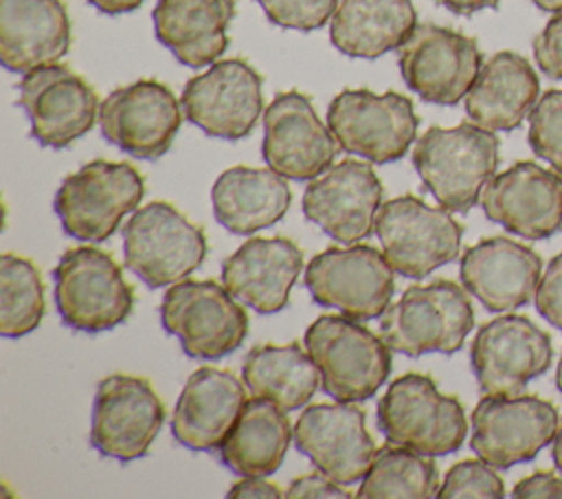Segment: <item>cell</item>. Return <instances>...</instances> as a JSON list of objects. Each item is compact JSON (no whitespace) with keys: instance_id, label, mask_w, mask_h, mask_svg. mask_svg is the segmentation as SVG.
I'll return each instance as SVG.
<instances>
[{"instance_id":"6da1fadb","label":"cell","mask_w":562,"mask_h":499,"mask_svg":"<svg viewBox=\"0 0 562 499\" xmlns=\"http://www.w3.org/2000/svg\"><path fill=\"white\" fill-rule=\"evenodd\" d=\"M501 141L476 123L428 127L413 147V167L432 198L452 213H468L496 176Z\"/></svg>"},{"instance_id":"7a4b0ae2","label":"cell","mask_w":562,"mask_h":499,"mask_svg":"<svg viewBox=\"0 0 562 499\" xmlns=\"http://www.w3.org/2000/svg\"><path fill=\"white\" fill-rule=\"evenodd\" d=\"M305 347L321 372V389L340 402H364L391 376L389 343L345 314H323L305 330Z\"/></svg>"},{"instance_id":"3957f363","label":"cell","mask_w":562,"mask_h":499,"mask_svg":"<svg viewBox=\"0 0 562 499\" xmlns=\"http://www.w3.org/2000/svg\"><path fill=\"white\" fill-rule=\"evenodd\" d=\"M472 328L468 290L450 279L408 286L380 317V336L393 352L411 358L430 352L454 354Z\"/></svg>"},{"instance_id":"277c9868","label":"cell","mask_w":562,"mask_h":499,"mask_svg":"<svg viewBox=\"0 0 562 499\" xmlns=\"http://www.w3.org/2000/svg\"><path fill=\"white\" fill-rule=\"evenodd\" d=\"M378 426L386 442L437 457L457 453L468 435L461 402L437 389L426 374L395 378L378 402Z\"/></svg>"},{"instance_id":"5b68a950","label":"cell","mask_w":562,"mask_h":499,"mask_svg":"<svg viewBox=\"0 0 562 499\" xmlns=\"http://www.w3.org/2000/svg\"><path fill=\"white\" fill-rule=\"evenodd\" d=\"M55 308L75 332L99 334L121 325L134 308V290L123 268L97 246L64 251L55 270Z\"/></svg>"},{"instance_id":"8992f818","label":"cell","mask_w":562,"mask_h":499,"mask_svg":"<svg viewBox=\"0 0 562 499\" xmlns=\"http://www.w3.org/2000/svg\"><path fill=\"white\" fill-rule=\"evenodd\" d=\"M145 180L130 163L90 160L57 187L53 209L66 235L79 242H105L121 220L140 207Z\"/></svg>"},{"instance_id":"52a82bcc","label":"cell","mask_w":562,"mask_h":499,"mask_svg":"<svg viewBox=\"0 0 562 499\" xmlns=\"http://www.w3.org/2000/svg\"><path fill=\"white\" fill-rule=\"evenodd\" d=\"M204 257V229L165 200L138 207L123 224V264L149 288L182 281Z\"/></svg>"},{"instance_id":"ba28073f","label":"cell","mask_w":562,"mask_h":499,"mask_svg":"<svg viewBox=\"0 0 562 499\" xmlns=\"http://www.w3.org/2000/svg\"><path fill=\"white\" fill-rule=\"evenodd\" d=\"M162 330L178 339L182 352L198 361H217L241 347L248 314L235 295L211 279H182L160 301Z\"/></svg>"},{"instance_id":"9c48e42d","label":"cell","mask_w":562,"mask_h":499,"mask_svg":"<svg viewBox=\"0 0 562 499\" xmlns=\"http://www.w3.org/2000/svg\"><path fill=\"white\" fill-rule=\"evenodd\" d=\"M375 235L397 275L424 279L459 257L463 226L441 204L406 193L380 204Z\"/></svg>"},{"instance_id":"30bf717a","label":"cell","mask_w":562,"mask_h":499,"mask_svg":"<svg viewBox=\"0 0 562 499\" xmlns=\"http://www.w3.org/2000/svg\"><path fill=\"white\" fill-rule=\"evenodd\" d=\"M327 125L342 152L386 165L400 160L417 141L419 119L413 101L395 90L375 95L367 88H347L331 99Z\"/></svg>"},{"instance_id":"8fae6325","label":"cell","mask_w":562,"mask_h":499,"mask_svg":"<svg viewBox=\"0 0 562 499\" xmlns=\"http://www.w3.org/2000/svg\"><path fill=\"white\" fill-rule=\"evenodd\" d=\"M393 266L371 244L329 246L310 259L305 286L312 299L349 319H380L395 292Z\"/></svg>"},{"instance_id":"7c38bea8","label":"cell","mask_w":562,"mask_h":499,"mask_svg":"<svg viewBox=\"0 0 562 499\" xmlns=\"http://www.w3.org/2000/svg\"><path fill=\"white\" fill-rule=\"evenodd\" d=\"M263 79L244 59L213 62L191 77L180 95L184 117L204 134L239 141L246 138L263 112Z\"/></svg>"},{"instance_id":"4fadbf2b","label":"cell","mask_w":562,"mask_h":499,"mask_svg":"<svg viewBox=\"0 0 562 499\" xmlns=\"http://www.w3.org/2000/svg\"><path fill=\"white\" fill-rule=\"evenodd\" d=\"M162 422L165 404L147 378L112 374L97 385L90 444L103 457L125 464L147 455Z\"/></svg>"},{"instance_id":"5bb4252c","label":"cell","mask_w":562,"mask_h":499,"mask_svg":"<svg viewBox=\"0 0 562 499\" xmlns=\"http://www.w3.org/2000/svg\"><path fill=\"white\" fill-rule=\"evenodd\" d=\"M553 361L551 339L522 314H501L483 323L470 345V363L483 396L522 393Z\"/></svg>"},{"instance_id":"9a60e30c","label":"cell","mask_w":562,"mask_h":499,"mask_svg":"<svg viewBox=\"0 0 562 499\" xmlns=\"http://www.w3.org/2000/svg\"><path fill=\"white\" fill-rule=\"evenodd\" d=\"M404 84L428 103L454 106L470 92L483 55L474 37L439 24H417L397 48Z\"/></svg>"},{"instance_id":"2e32d148","label":"cell","mask_w":562,"mask_h":499,"mask_svg":"<svg viewBox=\"0 0 562 499\" xmlns=\"http://www.w3.org/2000/svg\"><path fill=\"white\" fill-rule=\"evenodd\" d=\"M18 103L31 123V136L53 149H64L99 121L101 101L94 88L70 66L46 64L20 79Z\"/></svg>"},{"instance_id":"e0dca14e","label":"cell","mask_w":562,"mask_h":499,"mask_svg":"<svg viewBox=\"0 0 562 499\" xmlns=\"http://www.w3.org/2000/svg\"><path fill=\"white\" fill-rule=\"evenodd\" d=\"M182 103L169 86L140 79L114 88L99 108V127L105 141L121 152L156 160L165 156L182 125Z\"/></svg>"},{"instance_id":"ac0fdd59","label":"cell","mask_w":562,"mask_h":499,"mask_svg":"<svg viewBox=\"0 0 562 499\" xmlns=\"http://www.w3.org/2000/svg\"><path fill=\"white\" fill-rule=\"evenodd\" d=\"M558 409L538 396H483L472 411L470 448L496 468L533 459L553 442Z\"/></svg>"},{"instance_id":"d6986e66","label":"cell","mask_w":562,"mask_h":499,"mask_svg":"<svg viewBox=\"0 0 562 499\" xmlns=\"http://www.w3.org/2000/svg\"><path fill=\"white\" fill-rule=\"evenodd\" d=\"M340 149L307 95L279 92L263 110L261 156L277 174L290 180H312L334 165Z\"/></svg>"},{"instance_id":"ffe728a7","label":"cell","mask_w":562,"mask_h":499,"mask_svg":"<svg viewBox=\"0 0 562 499\" xmlns=\"http://www.w3.org/2000/svg\"><path fill=\"white\" fill-rule=\"evenodd\" d=\"M384 187L364 160L347 158L312 178L303 191V215L331 240L353 244L375 231Z\"/></svg>"},{"instance_id":"44dd1931","label":"cell","mask_w":562,"mask_h":499,"mask_svg":"<svg viewBox=\"0 0 562 499\" xmlns=\"http://www.w3.org/2000/svg\"><path fill=\"white\" fill-rule=\"evenodd\" d=\"M294 444L318 470L342 486L362 481L375 442L364 424L358 402H318L301 411L294 424Z\"/></svg>"},{"instance_id":"7402d4cb","label":"cell","mask_w":562,"mask_h":499,"mask_svg":"<svg viewBox=\"0 0 562 499\" xmlns=\"http://www.w3.org/2000/svg\"><path fill=\"white\" fill-rule=\"evenodd\" d=\"M487 220L525 240H544L562 226V174L520 160L496 174L481 193Z\"/></svg>"},{"instance_id":"603a6c76","label":"cell","mask_w":562,"mask_h":499,"mask_svg":"<svg viewBox=\"0 0 562 499\" xmlns=\"http://www.w3.org/2000/svg\"><path fill=\"white\" fill-rule=\"evenodd\" d=\"M542 262L540 255L503 235L472 244L459 266L461 286L490 312H512L536 297Z\"/></svg>"},{"instance_id":"cb8c5ba5","label":"cell","mask_w":562,"mask_h":499,"mask_svg":"<svg viewBox=\"0 0 562 499\" xmlns=\"http://www.w3.org/2000/svg\"><path fill=\"white\" fill-rule=\"evenodd\" d=\"M246 382L220 367L195 369L173 407L171 433L195 453L220 451L246 404Z\"/></svg>"},{"instance_id":"d4e9b609","label":"cell","mask_w":562,"mask_h":499,"mask_svg":"<svg viewBox=\"0 0 562 499\" xmlns=\"http://www.w3.org/2000/svg\"><path fill=\"white\" fill-rule=\"evenodd\" d=\"M303 270V251L290 237H250L222 262L224 286L259 314L281 312Z\"/></svg>"},{"instance_id":"484cf974","label":"cell","mask_w":562,"mask_h":499,"mask_svg":"<svg viewBox=\"0 0 562 499\" xmlns=\"http://www.w3.org/2000/svg\"><path fill=\"white\" fill-rule=\"evenodd\" d=\"M64 0H0V62L11 73L59 62L70 48Z\"/></svg>"},{"instance_id":"4316f807","label":"cell","mask_w":562,"mask_h":499,"mask_svg":"<svg viewBox=\"0 0 562 499\" xmlns=\"http://www.w3.org/2000/svg\"><path fill=\"white\" fill-rule=\"evenodd\" d=\"M538 97L540 79L533 66L518 53L501 51L483 62L463 103L472 123L509 132L531 114Z\"/></svg>"},{"instance_id":"83f0119b","label":"cell","mask_w":562,"mask_h":499,"mask_svg":"<svg viewBox=\"0 0 562 499\" xmlns=\"http://www.w3.org/2000/svg\"><path fill=\"white\" fill-rule=\"evenodd\" d=\"M235 0H156V40L189 68L217 62L228 48Z\"/></svg>"},{"instance_id":"f1b7e54d","label":"cell","mask_w":562,"mask_h":499,"mask_svg":"<svg viewBox=\"0 0 562 499\" xmlns=\"http://www.w3.org/2000/svg\"><path fill=\"white\" fill-rule=\"evenodd\" d=\"M292 191L285 176L274 169L237 165L217 176L211 187L215 220L235 235L277 224L290 209Z\"/></svg>"},{"instance_id":"f546056e","label":"cell","mask_w":562,"mask_h":499,"mask_svg":"<svg viewBox=\"0 0 562 499\" xmlns=\"http://www.w3.org/2000/svg\"><path fill=\"white\" fill-rule=\"evenodd\" d=\"M417 29L413 0H340L329 40L347 57L375 59L397 51Z\"/></svg>"},{"instance_id":"4dcf8cb0","label":"cell","mask_w":562,"mask_h":499,"mask_svg":"<svg viewBox=\"0 0 562 499\" xmlns=\"http://www.w3.org/2000/svg\"><path fill=\"white\" fill-rule=\"evenodd\" d=\"M292 440L294 429L288 411L266 398L252 396L226 435L220 457L239 477H268L283 464Z\"/></svg>"},{"instance_id":"1f68e13d","label":"cell","mask_w":562,"mask_h":499,"mask_svg":"<svg viewBox=\"0 0 562 499\" xmlns=\"http://www.w3.org/2000/svg\"><path fill=\"white\" fill-rule=\"evenodd\" d=\"M241 380L252 396L279 404L283 411L305 407L321 387V372L307 347L296 341L285 345H255L241 367Z\"/></svg>"},{"instance_id":"d6a6232c","label":"cell","mask_w":562,"mask_h":499,"mask_svg":"<svg viewBox=\"0 0 562 499\" xmlns=\"http://www.w3.org/2000/svg\"><path fill=\"white\" fill-rule=\"evenodd\" d=\"M439 492V475L430 455L384 444L360 481V499H430Z\"/></svg>"},{"instance_id":"836d02e7","label":"cell","mask_w":562,"mask_h":499,"mask_svg":"<svg viewBox=\"0 0 562 499\" xmlns=\"http://www.w3.org/2000/svg\"><path fill=\"white\" fill-rule=\"evenodd\" d=\"M44 284L37 266L20 255L0 257V334L18 339L33 332L44 317Z\"/></svg>"},{"instance_id":"e575fe53","label":"cell","mask_w":562,"mask_h":499,"mask_svg":"<svg viewBox=\"0 0 562 499\" xmlns=\"http://www.w3.org/2000/svg\"><path fill=\"white\" fill-rule=\"evenodd\" d=\"M533 154L562 174V88L547 90L529 114Z\"/></svg>"},{"instance_id":"d590c367","label":"cell","mask_w":562,"mask_h":499,"mask_svg":"<svg viewBox=\"0 0 562 499\" xmlns=\"http://www.w3.org/2000/svg\"><path fill=\"white\" fill-rule=\"evenodd\" d=\"M437 497L441 499H501L505 497V481L496 473V466L485 459H463L454 464L441 486Z\"/></svg>"},{"instance_id":"8d00e7d4","label":"cell","mask_w":562,"mask_h":499,"mask_svg":"<svg viewBox=\"0 0 562 499\" xmlns=\"http://www.w3.org/2000/svg\"><path fill=\"white\" fill-rule=\"evenodd\" d=\"M266 18L292 31H316L331 22L340 0H257Z\"/></svg>"},{"instance_id":"74e56055","label":"cell","mask_w":562,"mask_h":499,"mask_svg":"<svg viewBox=\"0 0 562 499\" xmlns=\"http://www.w3.org/2000/svg\"><path fill=\"white\" fill-rule=\"evenodd\" d=\"M536 310L562 332V253L555 255L536 288Z\"/></svg>"},{"instance_id":"f35d334b","label":"cell","mask_w":562,"mask_h":499,"mask_svg":"<svg viewBox=\"0 0 562 499\" xmlns=\"http://www.w3.org/2000/svg\"><path fill=\"white\" fill-rule=\"evenodd\" d=\"M533 55L547 77L562 79V11H555L533 40Z\"/></svg>"},{"instance_id":"ab89813d","label":"cell","mask_w":562,"mask_h":499,"mask_svg":"<svg viewBox=\"0 0 562 499\" xmlns=\"http://www.w3.org/2000/svg\"><path fill=\"white\" fill-rule=\"evenodd\" d=\"M283 497L288 499H349L351 492H347L342 488V484H338L336 479H331L329 475H325L323 470H312L307 475H301L296 479L290 481L288 490L283 492Z\"/></svg>"},{"instance_id":"60d3db41","label":"cell","mask_w":562,"mask_h":499,"mask_svg":"<svg viewBox=\"0 0 562 499\" xmlns=\"http://www.w3.org/2000/svg\"><path fill=\"white\" fill-rule=\"evenodd\" d=\"M512 497L514 499H562V477L549 470L533 473L514 486Z\"/></svg>"},{"instance_id":"b9f144b4","label":"cell","mask_w":562,"mask_h":499,"mask_svg":"<svg viewBox=\"0 0 562 499\" xmlns=\"http://www.w3.org/2000/svg\"><path fill=\"white\" fill-rule=\"evenodd\" d=\"M226 497H231V499H279V497H283V492L279 490V486L266 481V477L248 475V477H241L239 481H235L231 486V490L226 492Z\"/></svg>"},{"instance_id":"7bdbcfd3","label":"cell","mask_w":562,"mask_h":499,"mask_svg":"<svg viewBox=\"0 0 562 499\" xmlns=\"http://www.w3.org/2000/svg\"><path fill=\"white\" fill-rule=\"evenodd\" d=\"M437 2L457 15H472L483 9H496L501 0H437Z\"/></svg>"},{"instance_id":"ee69618b","label":"cell","mask_w":562,"mask_h":499,"mask_svg":"<svg viewBox=\"0 0 562 499\" xmlns=\"http://www.w3.org/2000/svg\"><path fill=\"white\" fill-rule=\"evenodd\" d=\"M88 2L105 15H121V13L136 11L145 0H88Z\"/></svg>"},{"instance_id":"f6af8a7d","label":"cell","mask_w":562,"mask_h":499,"mask_svg":"<svg viewBox=\"0 0 562 499\" xmlns=\"http://www.w3.org/2000/svg\"><path fill=\"white\" fill-rule=\"evenodd\" d=\"M551 457H553V464L555 468L560 470L562 475V418L558 422V429H555V435H553V444H551Z\"/></svg>"},{"instance_id":"bcb514c9","label":"cell","mask_w":562,"mask_h":499,"mask_svg":"<svg viewBox=\"0 0 562 499\" xmlns=\"http://www.w3.org/2000/svg\"><path fill=\"white\" fill-rule=\"evenodd\" d=\"M538 9H542V11H551V13H555V11H562V0H531Z\"/></svg>"},{"instance_id":"7dc6e473","label":"cell","mask_w":562,"mask_h":499,"mask_svg":"<svg viewBox=\"0 0 562 499\" xmlns=\"http://www.w3.org/2000/svg\"><path fill=\"white\" fill-rule=\"evenodd\" d=\"M555 387L562 391V356H560L558 367H555Z\"/></svg>"}]
</instances>
